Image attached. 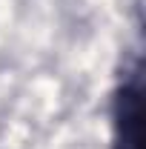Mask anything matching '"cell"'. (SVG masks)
I'll return each instance as SVG.
<instances>
[{"instance_id": "obj_1", "label": "cell", "mask_w": 146, "mask_h": 149, "mask_svg": "<svg viewBox=\"0 0 146 149\" xmlns=\"http://www.w3.org/2000/svg\"><path fill=\"white\" fill-rule=\"evenodd\" d=\"M143 132V97L140 80H129L115 97V149H140Z\"/></svg>"}]
</instances>
